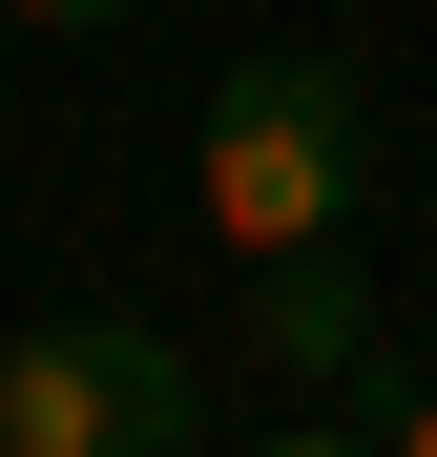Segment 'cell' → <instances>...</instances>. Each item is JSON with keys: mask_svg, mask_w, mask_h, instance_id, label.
<instances>
[{"mask_svg": "<svg viewBox=\"0 0 437 457\" xmlns=\"http://www.w3.org/2000/svg\"><path fill=\"white\" fill-rule=\"evenodd\" d=\"M375 457H437V395H416V416H396V436H375Z\"/></svg>", "mask_w": 437, "mask_h": 457, "instance_id": "5", "label": "cell"}, {"mask_svg": "<svg viewBox=\"0 0 437 457\" xmlns=\"http://www.w3.org/2000/svg\"><path fill=\"white\" fill-rule=\"evenodd\" d=\"M0 457H208V374L125 312H63L0 353Z\"/></svg>", "mask_w": 437, "mask_h": 457, "instance_id": "2", "label": "cell"}, {"mask_svg": "<svg viewBox=\"0 0 437 457\" xmlns=\"http://www.w3.org/2000/svg\"><path fill=\"white\" fill-rule=\"evenodd\" d=\"M21 21H125V0H21Z\"/></svg>", "mask_w": 437, "mask_h": 457, "instance_id": "6", "label": "cell"}, {"mask_svg": "<svg viewBox=\"0 0 437 457\" xmlns=\"http://www.w3.org/2000/svg\"><path fill=\"white\" fill-rule=\"evenodd\" d=\"M188 187H208V228H230L250 270H291V250H333L354 228V187H375V104H354V62H250L230 104H208V145H188Z\"/></svg>", "mask_w": 437, "mask_h": 457, "instance_id": "1", "label": "cell"}, {"mask_svg": "<svg viewBox=\"0 0 437 457\" xmlns=\"http://www.w3.org/2000/svg\"><path fill=\"white\" fill-rule=\"evenodd\" d=\"M271 353H291V374H354V353H375V312H354V270H333V250H291V270H271Z\"/></svg>", "mask_w": 437, "mask_h": 457, "instance_id": "3", "label": "cell"}, {"mask_svg": "<svg viewBox=\"0 0 437 457\" xmlns=\"http://www.w3.org/2000/svg\"><path fill=\"white\" fill-rule=\"evenodd\" d=\"M250 457H375V436H333V416H291V436H250Z\"/></svg>", "mask_w": 437, "mask_h": 457, "instance_id": "4", "label": "cell"}]
</instances>
